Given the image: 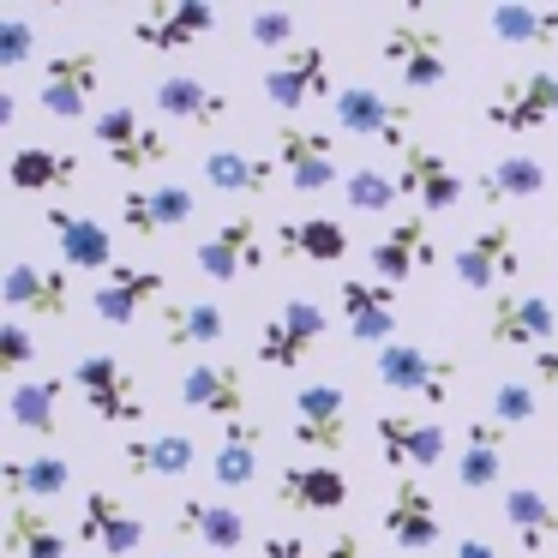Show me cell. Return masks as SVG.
Listing matches in <instances>:
<instances>
[{
  "label": "cell",
  "instance_id": "37",
  "mask_svg": "<svg viewBox=\"0 0 558 558\" xmlns=\"http://www.w3.org/2000/svg\"><path fill=\"white\" fill-rule=\"evenodd\" d=\"M258 450H265V433H258L253 421L222 426V445H217V457H210V474H217L222 493H241V486H253V474H258Z\"/></svg>",
  "mask_w": 558,
  "mask_h": 558
},
{
  "label": "cell",
  "instance_id": "23",
  "mask_svg": "<svg viewBox=\"0 0 558 558\" xmlns=\"http://www.w3.org/2000/svg\"><path fill=\"white\" fill-rule=\"evenodd\" d=\"M397 181H402V193H414L426 210H450L462 198V174L450 169V157H438L433 145H402Z\"/></svg>",
  "mask_w": 558,
  "mask_h": 558
},
{
  "label": "cell",
  "instance_id": "13",
  "mask_svg": "<svg viewBox=\"0 0 558 558\" xmlns=\"http://www.w3.org/2000/svg\"><path fill=\"white\" fill-rule=\"evenodd\" d=\"M378 450H385L390 469H438L450 457V433L438 421H414V414H378L373 421Z\"/></svg>",
  "mask_w": 558,
  "mask_h": 558
},
{
  "label": "cell",
  "instance_id": "51",
  "mask_svg": "<svg viewBox=\"0 0 558 558\" xmlns=\"http://www.w3.org/2000/svg\"><path fill=\"white\" fill-rule=\"evenodd\" d=\"M445 558H498V546H486V541H457Z\"/></svg>",
  "mask_w": 558,
  "mask_h": 558
},
{
  "label": "cell",
  "instance_id": "49",
  "mask_svg": "<svg viewBox=\"0 0 558 558\" xmlns=\"http://www.w3.org/2000/svg\"><path fill=\"white\" fill-rule=\"evenodd\" d=\"M534 378H541V385H558V342L534 354Z\"/></svg>",
  "mask_w": 558,
  "mask_h": 558
},
{
  "label": "cell",
  "instance_id": "9",
  "mask_svg": "<svg viewBox=\"0 0 558 558\" xmlns=\"http://www.w3.org/2000/svg\"><path fill=\"white\" fill-rule=\"evenodd\" d=\"M337 126L342 133H354V138H385V145H414L409 138V126H414V109L402 97H385V90H373V85H349V90H337Z\"/></svg>",
  "mask_w": 558,
  "mask_h": 558
},
{
  "label": "cell",
  "instance_id": "30",
  "mask_svg": "<svg viewBox=\"0 0 558 558\" xmlns=\"http://www.w3.org/2000/svg\"><path fill=\"white\" fill-rule=\"evenodd\" d=\"M0 546H7V558H66V534L31 498H7V534H0Z\"/></svg>",
  "mask_w": 558,
  "mask_h": 558
},
{
  "label": "cell",
  "instance_id": "45",
  "mask_svg": "<svg viewBox=\"0 0 558 558\" xmlns=\"http://www.w3.org/2000/svg\"><path fill=\"white\" fill-rule=\"evenodd\" d=\"M31 361H37V337H31V325L7 318V325H0V373L19 385V378L31 373Z\"/></svg>",
  "mask_w": 558,
  "mask_h": 558
},
{
  "label": "cell",
  "instance_id": "8",
  "mask_svg": "<svg viewBox=\"0 0 558 558\" xmlns=\"http://www.w3.org/2000/svg\"><path fill=\"white\" fill-rule=\"evenodd\" d=\"M97 78H102L97 49H61V54H49L43 85H37L43 114H54V121H85L90 97H97Z\"/></svg>",
  "mask_w": 558,
  "mask_h": 558
},
{
  "label": "cell",
  "instance_id": "34",
  "mask_svg": "<svg viewBox=\"0 0 558 558\" xmlns=\"http://www.w3.org/2000/svg\"><path fill=\"white\" fill-rule=\"evenodd\" d=\"M157 109L169 114V121H186V126L229 121V97L210 90L205 78H186V73H174V78H162V85H157Z\"/></svg>",
  "mask_w": 558,
  "mask_h": 558
},
{
  "label": "cell",
  "instance_id": "44",
  "mask_svg": "<svg viewBox=\"0 0 558 558\" xmlns=\"http://www.w3.org/2000/svg\"><path fill=\"white\" fill-rule=\"evenodd\" d=\"M486 421H498L510 433V426H529L534 414H541V397H534V385L529 378H505V385H493V402H486Z\"/></svg>",
  "mask_w": 558,
  "mask_h": 558
},
{
  "label": "cell",
  "instance_id": "36",
  "mask_svg": "<svg viewBox=\"0 0 558 558\" xmlns=\"http://www.w3.org/2000/svg\"><path fill=\"white\" fill-rule=\"evenodd\" d=\"M277 169H282L277 157H258V150H241V145H217L205 157V181L217 193H265Z\"/></svg>",
  "mask_w": 558,
  "mask_h": 558
},
{
  "label": "cell",
  "instance_id": "15",
  "mask_svg": "<svg viewBox=\"0 0 558 558\" xmlns=\"http://www.w3.org/2000/svg\"><path fill=\"white\" fill-rule=\"evenodd\" d=\"M265 97L277 102V109H306L313 97H330V49H318V43H301V49H289L277 66L265 73ZM337 102V97H330Z\"/></svg>",
  "mask_w": 558,
  "mask_h": 558
},
{
  "label": "cell",
  "instance_id": "47",
  "mask_svg": "<svg viewBox=\"0 0 558 558\" xmlns=\"http://www.w3.org/2000/svg\"><path fill=\"white\" fill-rule=\"evenodd\" d=\"M31 49H37V31H31L25 13H7L0 19V66H25Z\"/></svg>",
  "mask_w": 558,
  "mask_h": 558
},
{
  "label": "cell",
  "instance_id": "50",
  "mask_svg": "<svg viewBox=\"0 0 558 558\" xmlns=\"http://www.w3.org/2000/svg\"><path fill=\"white\" fill-rule=\"evenodd\" d=\"M325 558H366L361 534H337V541H330V553H325Z\"/></svg>",
  "mask_w": 558,
  "mask_h": 558
},
{
  "label": "cell",
  "instance_id": "29",
  "mask_svg": "<svg viewBox=\"0 0 558 558\" xmlns=\"http://www.w3.org/2000/svg\"><path fill=\"white\" fill-rule=\"evenodd\" d=\"M61 397H66V385L54 373L19 378V385L7 390V421H13L19 433H31V438H54L61 433Z\"/></svg>",
  "mask_w": 558,
  "mask_h": 558
},
{
  "label": "cell",
  "instance_id": "27",
  "mask_svg": "<svg viewBox=\"0 0 558 558\" xmlns=\"http://www.w3.org/2000/svg\"><path fill=\"white\" fill-rule=\"evenodd\" d=\"M0 301L13 306V313L61 318L66 313V270H37L31 258H13V265H7V282H0Z\"/></svg>",
  "mask_w": 558,
  "mask_h": 558
},
{
  "label": "cell",
  "instance_id": "4",
  "mask_svg": "<svg viewBox=\"0 0 558 558\" xmlns=\"http://www.w3.org/2000/svg\"><path fill=\"white\" fill-rule=\"evenodd\" d=\"M553 121H558V73L505 78V85L486 97V126H498V133H510V138H529Z\"/></svg>",
  "mask_w": 558,
  "mask_h": 558
},
{
  "label": "cell",
  "instance_id": "14",
  "mask_svg": "<svg viewBox=\"0 0 558 558\" xmlns=\"http://www.w3.org/2000/svg\"><path fill=\"white\" fill-rule=\"evenodd\" d=\"M193 265L205 270L210 282H234V277H253L265 270V241H258V222L253 217H229L210 241L193 246Z\"/></svg>",
  "mask_w": 558,
  "mask_h": 558
},
{
  "label": "cell",
  "instance_id": "43",
  "mask_svg": "<svg viewBox=\"0 0 558 558\" xmlns=\"http://www.w3.org/2000/svg\"><path fill=\"white\" fill-rule=\"evenodd\" d=\"M342 198H349V210H361V217H378V210H390L402 198V181L390 169H354L349 181H342Z\"/></svg>",
  "mask_w": 558,
  "mask_h": 558
},
{
  "label": "cell",
  "instance_id": "16",
  "mask_svg": "<svg viewBox=\"0 0 558 558\" xmlns=\"http://www.w3.org/2000/svg\"><path fill=\"white\" fill-rule=\"evenodd\" d=\"M277 162L294 193H325L337 186V145L313 126H277Z\"/></svg>",
  "mask_w": 558,
  "mask_h": 558
},
{
  "label": "cell",
  "instance_id": "10",
  "mask_svg": "<svg viewBox=\"0 0 558 558\" xmlns=\"http://www.w3.org/2000/svg\"><path fill=\"white\" fill-rule=\"evenodd\" d=\"M294 445L318 450V457H337L349 445V397L342 385H301L294 390Z\"/></svg>",
  "mask_w": 558,
  "mask_h": 558
},
{
  "label": "cell",
  "instance_id": "5",
  "mask_svg": "<svg viewBox=\"0 0 558 558\" xmlns=\"http://www.w3.org/2000/svg\"><path fill=\"white\" fill-rule=\"evenodd\" d=\"M385 66L402 78V90H433L445 85V37L426 25L421 13H402L397 25L385 31Z\"/></svg>",
  "mask_w": 558,
  "mask_h": 558
},
{
  "label": "cell",
  "instance_id": "21",
  "mask_svg": "<svg viewBox=\"0 0 558 558\" xmlns=\"http://www.w3.org/2000/svg\"><path fill=\"white\" fill-rule=\"evenodd\" d=\"M78 534H85V546H97V553H109V558H126V553L145 546V522H138L109 486H97V493L85 498V529Z\"/></svg>",
  "mask_w": 558,
  "mask_h": 558
},
{
  "label": "cell",
  "instance_id": "25",
  "mask_svg": "<svg viewBox=\"0 0 558 558\" xmlns=\"http://www.w3.org/2000/svg\"><path fill=\"white\" fill-rule=\"evenodd\" d=\"M193 193L186 186H150V193H121V222L133 234H145V241H157V234L169 229H186L193 222Z\"/></svg>",
  "mask_w": 558,
  "mask_h": 558
},
{
  "label": "cell",
  "instance_id": "40",
  "mask_svg": "<svg viewBox=\"0 0 558 558\" xmlns=\"http://www.w3.org/2000/svg\"><path fill=\"white\" fill-rule=\"evenodd\" d=\"M277 253L282 258H313V265H342L349 234H342V222H330V217L282 222V229H277Z\"/></svg>",
  "mask_w": 558,
  "mask_h": 558
},
{
  "label": "cell",
  "instance_id": "38",
  "mask_svg": "<svg viewBox=\"0 0 558 558\" xmlns=\"http://www.w3.org/2000/svg\"><path fill=\"white\" fill-rule=\"evenodd\" d=\"M505 522L517 529V541L529 553H546L558 541V505L541 493V486H510L505 493Z\"/></svg>",
  "mask_w": 558,
  "mask_h": 558
},
{
  "label": "cell",
  "instance_id": "24",
  "mask_svg": "<svg viewBox=\"0 0 558 558\" xmlns=\"http://www.w3.org/2000/svg\"><path fill=\"white\" fill-rule=\"evenodd\" d=\"M162 294V270H138V265H114L109 277H102V289L90 294V306H97L102 325H133L138 313H145L150 301Z\"/></svg>",
  "mask_w": 558,
  "mask_h": 558
},
{
  "label": "cell",
  "instance_id": "33",
  "mask_svg": "<svg viewBox=\"0 0 558 558\" xmlns=\"http://www.w3.org/2000/svg\"><path fill=\"white\" fill-rule=\"evenodd\" d=\"M7 181L19 193H66L78 181V157H66L54 145H19L13 162H7Z\"/></svg>",
  "mask_w": 558,
  "mask_h": 558
},
{
  "label": "cell",
  "instance_id": "46",
  "mask_svg": "<svg viewBox=\"0 0 558 558\" xmlns=\"http://www.w3.org/2000/svg\"><path fill=\"white\" fill-rule=\"evenodd\" d=\"M294 13H277V7H258V13H246V37H253V49H289L294 43ZM301 49V43H294Z\"/></svg>",
  "mask_w": 558,
  "mask_h": 558
},
{
  "label": "cell",
  "instance_id": "32",
  "mask_svg": "<svg viewBox=\"0 0 558 558\" xmlns=\"http://www.w3.org/2000/svg\"><path fill=\"white\" fill-rule=\"evenodd\" d=\"M174 522H181V534L205 541L210 553H241L246 546V517L229 510V505H217V498H181Z\"/></svg>",
  "mask_w": 558,
  "mask_h": 558
},
{
  "label": "cell",
  "instance_id": "17",
  "mask_svg": "<svg viewBox=\"0 0 558 558\" xmlns=\"http://www.w3.org/2000/svg\"><path fill=\"white\" fill-rule=\"evenodd\" d=\"M342 318H349V337L366 342V349H390L397 337V289L390 282H342Z\"/></svg>",
  "mask_w": 558,
  "mask_h": 558
},
{
  "label": "cell",
  "instance_id": "48",
  "mask_svg": "<svg viewBox=\"0 0 558 558\" xmlns=\"http://www.w3.org/2000/svg\"><path fill=\"white\" fill-rule=\"evenodd\" d=\"M265 558H306V541H301V534H270Z\"/></svg>",
  "mask_w": 558,
  "mask_h": 558
},
{
  "label": "cell",
  "instance_id": "18",
  "mask_svg": "<svg viewBox=\"0 0 558 558\" xmlns=\"http://www.w3.org/2000/svg\"><path fill=\"white\" fill-rule=\"evenodd\" d=\"M385 534L402 546V553H433L438 546V505L421 481H397L385 498Z\"/></svg>",
  "mask_w": 558,
  "mask_h": 558
},
{
  "label": "cell",
  "instance_id": "1",
  "mask_svg": "<svg viewBox=\"0 0 558 558\" xmlns=\"http://www.w3.org/2000/svg\"><path fill=\"white\" fill-rule=\"evenodd\" d=\"M450 270H457L462 289H505V282L522 277V234L510 229V222H486V229H474L469 241L457 246V258H450Z\"/></svg>",
  "mask_w": 558,
  "mask_h": 558
},
{
  "label": "cell",
  "instance_id": "20",
  "mask_svg": "<svg viewBox=\"0 0 558 558\" xmlns=\"http://www.w3.org/2000/svg\"><path fill=\"white\" fill-rule=\"evenodd\" d=\"M49 234L61 241V258L73 270H102V277L114 270V241L97 217H85L73 205H49Z\"/></svg>",
  "mask_w": 558,
  "mask_h": 558
},
{
  "label": "cell",
  "instance_id": "2",
  "mask_svg": "<svg viewBox=\"0 0 558 558\" xmlns=\"http://www.w3.org/2000/svg\"><path fill=\"white\" fill-rule=\"evenodd\" d=\"M486 337L498 342V349H553L558 337V313L546 294L534 289H498L493 301H486Z\"/></svg>",
  "mask_w": 558,
  "mask_h": 558
},
{
  "label": "cell",
  "instance_id": "7",
  "mask_svg": "<svg viewBox=\"0 0 558 558\" xmlns=\"http://www.w3.org/2000/svg\"><path fill=\"white\" fill-rule=\"evenodd\" d=\"M73 385L85 390V402H90L97 421H109V426H138L145 421V397H138L133 373H126L114 354H78Z\"/></svg>",
  "mask_w": 558,
  "mask_h": 558
},
{
  "label": "cell",
  "instance_id": "26",
  "mask_svg": "<svg viewBox=\"0 0 558 558\" xmlns=\"http://www.w3.org/2000/svg\"><path fill=\"white\" fill-rule=\"evenodd\" d=\"M433 241H426V217H402L385 229V241H373V270L397 289V282H409L414 270L433 265Z\"/></svg>",
  "mask_w": 558,
  "mask_h": 558
},
{
  "label": "cell",
  "instance_id": "3",
  "mask_svg": "<svg viewBox=\"0 0 558 558\" xmlns=\"http://www.w3.org/2000/svg\"><path fill=\"white\" fill-rule=\"evenodd\" d=\"M325 330H330L325 306H318L313 294H294V301H282L277 313L265 318V330H258V361L277 366V373H294V366L318 349Z\"/></svg>",
  "mask_w": 558,
  "mask_h": 558
},
{
  "label": "cell",
  "instance_id": "22",
  "mask_svg": "<svg viewBox=\"0 0 558 558\" xmlns=\"http://www.w3.org/2000/svg\"><path fill=\"white\" fill-rule=\"evenodd\" d=\"M181 402L234 426V421H241V409H246V378H241V366H222V361L193 366V373L181 378Z\"/></svg>",
  "mask_w": 558,
  "mask_h": 558
},
{
  "label": "cell",
  "instance_id": "28",
  "mask_svg": "<svg viewBox=\"0 0 558 558\" xmlns=\"http://www.w3.org/2000/svg\"><path fill=\"white\" fill-rule=\"evenodd\" d=\"M277 505L289 510H342L349 505V481H342V469H330V462H289L277 481Z\"/></svg>",
  "mask_w": 558,
  "mask_h": 558
},
{
  "label": "cell",
  "instance_id": "11",
  "mask_svg": "<svg viewBox=\"0 0 558 558\" xmlns=\"http://www.w3.org/2000/svg\"><path fill=\"white\" fill-rule=\"evenodd\" d=\"M97 145L109 150V162L114 169H126V174H138V169H150V162H162L169 157V138L157 133V126H145L138 121V109L133 102H109V109H97Z\"/></svg>",
  "mask_w": 558,
  "mask_h": 558
},
{
  "label": "cell",
  "instance_id": "39",
  "mask_svg": "<svg viewBox=\"0 0 558 558\" xmlns=\"http://www.w3.org/2000/svg\"><path fill=\"white\" fill-rule=\"evenodd\" d=\"M486 31H493L505 49H553L558 43V7H493V13H486Z\"/></svg>",
  "mask_w": 558,
  "mask_h": 558
},
{
  "label": "cell",
  "instance_id": "42",
  "mask_svg": "<svg viewBox=\"0 0 558 558\" xmlns=\"http://www.w3.org/2000/svg\"><path fill=\"white\" fill-rule=\"evenodd\" d=\"M0 481H7V498H54V493H66L73 469L61 457H7Z\"/></svg>",
  "mask_w": 558,
  "mask_h": 558
},
{
  "label": "cell",
  "instance_id": "19",
  "mask_svg": "<svg viewBox=\"0 0 558 558\" xmlns=\"http://www.w3.org/2000/svg\"><path fill=\"white\" fill-rule=\"evenodd\" d=\"M121 462L138 474V481H181V474H193L198 445L186 433H126L121 438Z\"/></svg>",
  "mask_w": 558,
  "mask_h": 558
},
{
  "label": "cell",
  "instance_id": "12",
  "mask_svg": "<svg viewBox=\"0 0 558 558\" xmlns=\"http://www.w3.org/2000/svg\"><path fill=\"white\" fill-rule=\"evenodd\" d=\"M205 31H217V7L210 0H157V7H145L133 19V43L150 54H174L193 37H205Z\"/></svg>",
  "mask_w": 558,
  "mask_h": 558
},
{
  "label": "cell",
  "instance_id": "35",
  "mask_svg": "<svg viewBox=\"0 0 558 558\" xmlns=\"http://www.w3.org/2000/svg\"><path fill=\"white\" fill-rule=\"evenodd\" d=\"M229 337V318L217 301H169L162 306V342L169 349H210Z\"/></svg>",
  "mask_w": 558,
  "mask_h": 558
},
{
  "label": "cell",
  "instance_id": "6",
  "mask_svg": "<svg viewBox=\"0 0 558 558\" xmlns=\"http://www.w3.org/2000/svg\"><path fill=\"white\" fill-rule=\"evenodd\" d=\"M373 373H378V385L402 390V397H421V402H433V409L450 397V385H457V361L421 349V342H390V349H378Z\"/></svg>",
  "mask_w": 558,
  "mask_h": 558
},
{
  "label": "cell",
  "instance_id": "31",
  "mask_svg": "<svg viewBox=\"0 0 558 558\" xmlns=\"http://www.w3.org/2000/svg\"><path fill=\"white\" fill-rule=\"evenodd\" d=\"M505 426L498 421H481L474 414L469 421V433H462V457H457V486L462 493H486V486L505 474Z\"/></svg>",
  "mask_w": 558,
  "mask_h": 558
},
{
  "label": "cell",
  "instance_id": "41",
  "mask_svg": "<svg viewBox=\"0 0 558 558\" xmlns=\"http://www.w3.org/2000/svg\"><path fill=\"white\" fill-rule=\"evenodd\" d=\"M546 193V162L534 157H498L493 169L481 174V205H522V198Z\"/></svg>",
  "mask_w": 558,
  "mask_h": 558
}]
</instances>
